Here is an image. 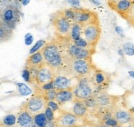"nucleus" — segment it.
<instances>
[{
	"label": "nucleus",
	"mask_w": 134,
	"mask_h": 127,
	"mask_svg": "<svg viewBox=\"0 0 134 127\" xmlns=\"http://www.w3.org/2000/svg\"><path fill=\"white\" fill-rule=\"evenodd\" d=\"M73 10L75 13L73 22L79 23L81 26L99 20L98 14L94 11L81 8H73Z\"/></svg>",
	"instance_id": "10"
},
{
	"label": "nucleus",
	"mask_w": 134,
	"mask_h": 127,
	"mask_svg": "<svg viewBox=\"0 0 134 127\" xmlns=\"http://www.w3.org/2000/svg\"><path fill=\"white\" fill-rule=\"evenodd\" d=\"M24 40H25V44L26 45H31L33 43V40H34V37L32 36V34H31V33H26L25 35Z\"/></svg>",
	"instance_id": "33"
},
{
	"label": "nucleus",
	"mask_w": 134,
	"mask_h": 127,
	"mask_svg": "<svg viewBox=\"0 0 134 127\" xmlns=\"http://www.w3.org/2000/svg\"><path fill=\"white\" fill-rule=\"evenodd\" d=\"M132 3H133V5H134V0H132Z\"/></svg>",
	"instance_id": "44"
},
{
	"label": "nucleus",
	"mask_w": 134,
	"mask_h": 127,
	"mask_svg": "<svg viewBox=\"0 0 134 127\" xmlns=\"http://www.w3.org/2000/svg\"><path fill=\"white\" fill-rule=\"evenodd\" d=\"M96 69L92 60L74 59L65 63L63 70L60 73H66L75 78L77 80L83 78H90Z\"/></svg>",
	"instance_id": "2"
},
{
	"label": "nucleus",
	"mask_w": 134,
	"mask_h": 127,
	"mask_svg": "<svg viewBox=\"0 0 134 127\" xmlns=\"http://www.w3.org/2000/svg\"><path fill=\"white\" fill-rule=\"evenodd\" d=\"M114 127H124V125H117V126H114Z\"/></svg>",
	"instance_id": "43"
},
{
	"label": "nucleus",
	"mask_w": 134,
	"mask_h": 127,
	"mask_svg": "<svg viewBox=\"0 0 134 127\" xmlns=\"http://www.w3.org/2000/svg\"><path fill=\"white\" fill-rule=\"evenodd\" d=\"M90 80L95 92L105 91L111 82V76L109 73L96 68L90 77Z\"/></svg>",
	"instance_id": "9"
},
{
	"label": "nucleus",
	"mask_w": 134,
	"mask_h": 127,
	"mask_svg": "<svg viewBox=\"0 0 134 127\" xmlns=\"http://www.w3.org/2000/svg\"><path fill=\"white\" fill-rule=\"evenodd\" d=\"M17 89L21 96H29L32 93V90L29 88V87L26 83H17Z\"/></svg>",
	"instance_id": "23"
},
{
	"label": "nucleus",
	"mask_w": 134,
	"mask_h": 127,
	"mask_svg": "<svg viewBox=\"0 0 134 127\" xmlns=\"http://www.w3.org/2000/svg\"><path fill=\"white\" fill-rule=\"evenodd\" d=\"M72 127H82V125H75V126H72Z\"/></svg>",
	"instance_id": "42"
},
{
	"label": "nucleus",
	"mask_w": 134,
	"mask_h": 127,
	"mask_svg": "<svg viewBox=\"0 0 134 127\" xmlns=\"http://www.w3.org/2000/svg\"><path fill=\"white\" fill-rule=\"evenodd\" d=\"M20 20V10L17 5H9L0 12V22L14 30Z\"/></svg>",
	"instance_id": "6"
},
{
	"label": "nucleus",
	"mask_w": 134,
	"mask_h": 127,
	"mask_svg": "<svg viewBox=\"0 0 134 127\" xmlns=\"http://www.w3.org/2000/svg\"><path fill=\"white\" fill-rule=\"evenodd\" d=\"M21 77L26 83H32V75H31V70L29 68L25 67V68L22 70Z\"/></svg>",
	"instance_id": "28"
},
{
	"label": "nucleus",
	"mask_w": 134,
	"mask_h": 127,
	"mask_svg": "<svg viewBox=\"0 0 134 127\" xmlns=\"http://www.w3.org/2000/svg\"><path fill=\"white\" fill-rule=\"evenodd\" d=\"M50 22L54 28L56 36L68 38L72 22L66 18L62 10L57 11L50 16Z\"/></svg>",
	"instance_id": "3"
},
{
	"label": "nucleus",
	"mask_w": 134,
	"mask_h": 127,
	"mask_svg": "<svg viewBox=\"0 0 134 127\" xmlns=\"http://www.w3.org/2000/svg\"><path fill=\"white\" fill-rule=\"evenodd\" d=\"M118 54H119L120 56L123 57L124 55V50H123V49H119V50H118Z\"/></svg>",
	"instance_id": "38"
},
{
	"label": "nucleus",
	"mask_w": 134,
	"mask_h": 127,
	"mask_svg": "<svg viewBox=\"0 0 134 127\" xmlns=\"http://www.w3.org/2000/svg\"><path fill=\"white\" fill-rule=\"evenodd\" d=\"M81 36L91 46L96 48V45L101 36V27L100 24V20L82 26Z\"/></svg>",
	"instance_id": "4"
},
{
	"label": "nucleus",
	"mask_w": 134,
	"mask_h": 127,
	"mask_svg": "<svg viewBox=\"0 0 134 127\" xmlns=\"http://www.w3.org/2000/svg\"><path fill=\"white\" fill-rule=\"evenodd\" d=\"M68 3L72 5L74 8H79L80 7V1L79 0H68Z\"/></svg>",
	"instance_id": "35"
},
{
	"label": "nucleus",
	"mask_w": 134,
	"mask_h": 127,
	"mask_svg": "<svg viewBox=\"0 0 134 127\" xmlns=\"http://www.w3.org/2000/svg\"><path fill=\"white\" fill-rule=\"evenodd\" d=\"M74 99L85 101L94 94L95 90L91 83L90 78H83L77 80V83L73 89Z\"/></svg>",
	"instance_id": "5"
},
{
	"label": "nucleus",
	"mask_w": 134,
	"mask_h": 127,
	"mask_svg": "<svg viewBox=\"0 0 134 127\" xmlns=\"http://www.w3.org/2000/svg\"><path fill=\"white\" fill-rule=\"evenodd\" d=\"M55 77L56 73L51 68L45 65L38 69V71L36 73V76L34 78L33 83L35 82L39 87H40L44 83L53 81Z\"/></svg>",
	"instance_id": "13"
},
{
	"label": "nucleus",
	"mask_w": 134,
	"mask_h": 127,
	"mask_svg": "<svg viewBox=\"0 0 134 127\" xmlns=\"http://www.w3.org/2000/svg\"><path fill=\"white\" fill-rule=\"evenodd\" d=\"M40 88L41 89V90H43V91H48V90H50V89H53L54 88V83H53V81L49 82L47 83L43 84L42 86L40 87Z\"/></svg>",
	"instance_id": "34"
},
{
	"label": "nucleus",
	"mask_w": 134,
	"mask_h": 127,
	"mask_svg": "<svg viewBox=\"0 0 134 127\" xmlns=\"http://www.w3.org/2000/svg\"><path fill=\"white\" fill-rule=\"evenodd\" d=\"M53 83L54 88L57 91H60L73 89V88L77 83V80L68 74L59 73L56 75V77L53 80Z\"/></svg>",
	"instance_id": "11"
},
{
	"label": "nucleus",
	"mask_w": 134,
	"mask_h": 127,
	"mask_svg": "<svg viewBox=\"0 0 134 127\" xmlns=\"http://www.w3.org/2000/svg\"><path fill=\"white\" fill-rule=\"evenodd\" d=\"M55 120L58 127H72L78 125L79 118L71 112L60 110Z\"/></svg>",
	"instance_id": "12"
},
{
	"label": "nucleus",
	"mask_w": 134,
	"mask_h": 127,
	"mask_svg": "<svg viewBox=\"0 0 134 127\" xmlns=\"http://www.w3.org/2000/svg\"><path fill=\"white\" fill-rule=\"evenodd\" d=\"M63 13L66 17V18L70 20L71 22H73L74 21V17H75V13H74V10L72 8H66V9H63Z\"/></svg>",
	"instance_id": "30"
},
{
	"label": "nucleus",
	"mask_w": 134,
	"mask_h": 127,
	"mask_svg": "<svg viewBox=\"0 0 134 127\" xmlns=\"http://www.w3.org/2000/svg\"><path fill=\"white\" fill-rule=\"evenodd\" d=\"M34 115L26 110L21 109L19 113L17 114L16 123L21 127H31L34 123Z\"/></svg>",
	"instance_id": "17"
},
{
	"label": "nucleus",
	"mask_w": 134,
	"mask_h": 127,
	"mask_svg": "<svg viewBox=\"0 0 134 127\" xmlns=\"http://www.w3.org/2000/svg\"><path fill=\"white\" fill-rule=\"evenodd\" d=\"M56 93H57V90H55L54 88L48 90V91H43L42 90V95H43V97H44V98L45 99L46 102L55 101Z\"/></svg>",
	"instance_id": "24"
},
{
	"label": "nucleus",
	"mask_w": 134,
	"mask_h": 127,
	"mask_svg": "<svg viewBox=\"0 0 134 127\" xmlns=\"http://www.w3.org/2000/svg\"><path fill=\"white\" fill-rule=\"evenodd\" d=\"M129 111H130V112H131L132 114L134 115V107H131V108L129 109Z\"/></svg>",
	"instance_id": "41"
},
{
	"label": "nucleus",
	"mask_w": 134,
	"mask_h": 127,
	"mask_svg": "<svg viewBox=\"0 0 134 127\" xmlns=\"http://www.w3.org/2000/svg\"><path fill=\"white\" fill-rule=\"evenodd\" d=\"M30 1H31V0H21V4L23 6H26L27 4H29Z\"/></svg>",
	"instance_id": "37"
},
{
	"label": "nucleus",
	"mask_w": 134,
	"mask_h": 127,
	"mask_svg": "<svg viewBox=\"0 0 134 127\" xmlns=\"http://www.w3.org/2000/svg\"><path fill=\"white\" fill-rule=\"evenodd\" d=\"M72 107L71 112L73 113L76 117L80 118L86 119L89 115V109L86 106V104L83 101H80L74 99L72 102Z\"/></svg>",
	"instance_id": "16"
},
{
	"label": "nucleus",
	"mask_w": 134,
	"mask_h": 127,
	"mask_svg": "<svg viewBox=\"0 0 134 127\" xmlns=\"http://www.w3.org/2000/svg\"><path fill=\"white\" fill-rule=\"evenodd\" d=\"M13 36V30L0 22V44L6 43Z\"/></svg>",
	"instance_id": "19"
},
{
	"label": "nucleus",
	"mask_w": 134,
	"mask_h": 127,
	"mask_svg": "<svg viewBox=\"0 0 134 127\" xmlns=\"http://www.w3.org/2000/svg\"><path fill=\"white\" fill-rule=\"evenodd\" d=\"M113 117L117 120L119 125H129L134 120V115L130 112L129 110L122 108L114 110Z\"/></svg>",
	"instance_id": "15"
},
{
	"label": "nucleus",
	"mask_w": 134,
	"mask_h": 127,
	"mask_svg": "<svg viewBox=\"0 0 134 127\" xmlns=\"http://www.w3.org/2000/svg\"><path fill=\"white\" fill-rule=\"evenodd\" d=\"M17 118L15 115L13 114H9L5 115L2 120V125L5 126H8V127H13L16 125V123Z\"/></svg>",
	"instance_id": "22"
},
{
	"label": "nucleus",
	"mask_w": 134,
	"mask_h": 127,
	"mask_svg": "<svg viewBox=\"0 0 134 127\" xmlns=\"http://www.w3.org/2000/svg\"><path fill=\"white\" fill-rule=\"evenodd\" d=\"M40 91L36 92L34 96L29 98L26 102L22 104L21 109L26 110L32 115H36L43 112V110H44V108L46 107L47 102L45 101L42 95V90L40 88Z\"/></svg>",
	"instance_id": "7"
},
{
	"label": "nucleus",
	"mask_w": 134,
	"mask_h": 127,
	"mask_svg": "<svg viewBox=\"0 0 134 127\" xmlns=\"http://www.w3.org/2000/svg\"><path fill=\"white\" fill-rule=\"evenodd\" d=\"M41 51L46 65L53 69L56 75L59 74L63 70L65 65L63 55L56 40L53 39L49 43H46Z\"/></svg>",
	"instance_id": "1"
},
{
	"label": "nucleus",
	"mask_w": 134,
	"mask_h": 127,
	"mask_svg": "<svg viewBox=\"0 0 134 127\" xmlns=\"http://www.w3.org/2000/svg\"><path fill=\"white\" fill-rule=\"evenodd\" d=\"M43 54L41 50H39L36 53L30 55L26 62V68H29L31 72H37L38 69L45 65Z\"/></svg>",
	"instance_id": "14"
},
{
	"label": "nucleus",
	"mask_w": 134,
	"mask_h": 127,
	"mask_svg": "<svg viewBox=\"0 0 134 127\" xmlns=\"http://www.w3.org/2000/svg\"><path fill=\"white\" fill-rule=\"evenodd\" d=\"M33 119L34 124L36 125V127H45L48 123V120L43 112L34 115Z\"/></svg>",
	"instance_id": "21"
},
{
	"label": "nucleus",
	"mask_w": 134,
	"mask_h": 127,
	"mask_svg": "<svg viewBox=\"0 0 134 127\" xmlns=\"http://www.w3.org/2000/svg\"><path fill=\"white\" fill-rule=\"evenodd\" d=\"M46 106L50 107L54 112H59L60 111V106L57 103L56 101H49L46 103Z\"/></svg>",
	"instance_id": "31"
},
{
	"label": "nucleus",
	"mask_w": 134,
	"mask_h": 127,
	"mask_svg": "<svg viewBox=\"0 0 134 127\" xmlns=\"http://www.w3.org/2000/svg\"><path fill=\"white\" fill-rule=\"evenodd\" d=\"M103 123H104L106 125H108L109 127H114V126L119 125V122H118L117 120H116L114 117L107 119L105 121H104Z\"/></svg>",
	"instance_id": "32"
},
{
	"label": "nucleus",
	"mask_w": 134,
	"mask_h": 127,
	"mask_svg": "<svg viewBox=\"0 0 134 127\" xmlns=\"http://www.w3.org/2000/svg\"><path fill=\"white\" fill-rule=\"evenodd\" d=\"M115 31H116V33H117L118 35H119V36H124V30L120 27H119V26L116 27H115Z\"/></svg>",
	"instance_id": "36"
},
{
	"label": "nucleus",
	"mask_w": 134,
	"mask_h": 127,
	"mask_svg": "<svg viewBox=\"0 0 134 127\" xmlns=\"http://www.w3.org/2000/svg\"><path fill=\"white\" fill-rule=\"evenodd\" d=\"M44 115L46 118H47L48 121H52V120H54L55 118V115H54V112L52 110L50 107L46 106V107L44 108Z\"/></svg>",
	"instance_id": "29"
},
{
	"label": "nucleus",
	"mask_w": 134,
	"mask_h": 127,
	"mask_svg": "<svg viewBox=\"0 0 134 127\" xmlns=\"http://www.w3.org/2000/svg\"><path fill=\"white\" fill-rule=\"evenodd\" d=\"M73 42H74V44L76 45L79 46V47H81V48L89 49V50H96V47H93V46H91L83 37H81L79 40H76V41H73Z\"/></svg>",
	"instance_id": "25"
},
{
	"label": "nucleus",
	"mask_w": 134,
	"mask_h": 127,
	"mask_svg": "<svg viewBox=\"0 0 134 127\" xmlns=\"http://www.w3.org/2000/svg\"><path fill=\"white\" fill-rule=\"evenodd\" d=\"M91 2L93 3L94 4H96V5H100V3L99 2L98 0H91Z\"/></svg>",
	"instance_id": "39"
},
{
	"label": "nucleus",
	"mask_w": 134,
	"mask_h": 127,
	"mask_svg": "<svg viewBox=\"0 0 134 127\" xmlns=\"http://www.w3.org/2000/svg\"><path fill=\"white\" fill-rule=\"evenodd\" d=\"M81 33H82V26L80 25L79 23L72 22L71 29H70L68 38L72 41H76V40L81 38Z\"/></svg>",
	"instance_id": "20"
},
{
	"label": "nucleus",
	"mask_w": 134,
	"mask_h": 127,
	"mask_svg": "<svg viewBox=\"0 0 134 127\" xmlns=\"http://www.w3.org/2000/svg\"><path fill=\"white\" fill-rule=\"evenodd\" d=\"M129 76H130V77H132V78H134V71H133V70L129 71Z\"/></svg>",
	"instance_id": "40"
},
{
	"label": "nucleus",
	"mask_w": 134,
	"mask_h": 127,
	"mask_svg": "<svg viewBox=\"0 0 134 127\" xmlns=\"http://www.w3.org/2000/svg\"><path fill=\"white\" fill-rule=\"evenodd\" d=\"M123 50L124 51V54L129 56L134 55V45L131 42H127L124 45Z\"/></svg>",
	"instance_id": "27"
},
{
	"label": "nucleus",
	"mask_w": 134,
	"mask_h": 127,
	"mask_svg": "<svg viewBox=\"0 0 134 127\" xmlns=\"http://www.w3.org/2000/svg\"><path fill=\"white\" fill-rule=\"evenodd\" d=\"M110 9L117 13L121 17L127 20L129 18L133 7L132 0H106Z\"/></svg>",
	"instance_id": "8"
},
{
	"label": "nucleus",
	"mask_w": 134,
	"mask_h": 127,
	"mask_svg": "<svg viewBox=\"0 0 134 127\" xmlns=\"http://www.w3.org/2000/svg\"><path fill=\"white\" fill-rule=\"evenodd\" d=\"M74 100V95L72 89H67V90H60L57 91L55 101L59 105L63 106L68 102H72Z\"/></svg>",
	"instance_id": "18"
},
{
	"label": "nucleus",
	"mask_w": 134,
	"mask_h": 127,
	"mask_svg": "<svg viewBox=\"0 0 134 127\" xmlns=\"http://www.w3.org/2000/svg\"><path fill=\"white\" fill-rule=\"evenodd\" d=\"M45 44H46V42L44 40H39L38 41L31 47V49L30 50V51H29V54L32 55L34 53H36V52L39 51L40 49L44 47Z\"/></svg>",
	"instance_id": "26"
}]
</instances>
